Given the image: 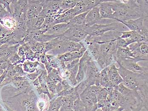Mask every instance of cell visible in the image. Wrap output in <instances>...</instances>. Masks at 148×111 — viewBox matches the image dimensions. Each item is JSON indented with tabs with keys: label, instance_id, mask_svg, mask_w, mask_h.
<instances>
[{
	"label": "cell",
	"instance_id": "cell-1",
	"mask_svg": "<svg viewBox=\"0 0 148 111\" xmlns=\"http://www.w3.org/2000/svg\"><path fill=\"white\" fill-rule=\"evenodd\" d=\"M118 65L119 72L123 80L122 83L126 88L134 92L148 89V74L135 73Z\"/></svg>",
	"mask_w": 148,
	"mask_h": 111
},
{
	"label": "cell",
	"instance_id": "cell-2",
	"mask_svg": "<svg viewBox=\"0 0 148 111\" xmlns=\"http://www.w3.org/2000/svg\"><path fill=\"white\" fill-rule=\"evenodd\" d=\"M116 40H113L100 45V53L96 61L100 70L116 64Z\"/></svg>",
	"mask_w": 148,
	"mask_h": 111
},
{
	"label": "cell",
	"instance_id": "cell-3",
	"mask_svg": "<svg viewBox=\"0 0 148 111\" xmlns=\"http://www.w3.org/2000/svg\"><path fill=\"white\" fill-rule=\"evenodd\" d=\"M88 27L86 24L81 26L69 24V28L62 35L67 40L80 43L88 35Z\"/></svg>",
	"mask_w": 148,
	"mask_h": 111
},
{
	"label": "cell",
	"instance_id": "cell-4",
	"mask_svg": "<svg viewBox=\"0 0 148 111\" xmlns=\"http://www.w3.org/2000/svg\"><path fill=\"white\" fill-rule=\"evenodd\" d=\"M115 90L118 91L124 96L125 100L124 108L125 110L132 111L139 103L137 94L132 90L126 88L122 83L114 88Z\"/></svg>",
	"mask_w": 148,
	"mask_h": 111
},
{
	"label": "cell",
	"instance_id": "cell-5",
	"mask_svg": "<svg viewBox=\"0 0 148 111\" xmlns=\"http://www.w3.org/2000/svg\"><path fill=\"white\" fill-rule=\"evenodd\" d=\"M148 59L135 58L129 59H125L122 61L116 62L118 65H120L126 69L130 71L140 73V74H148V68L140 66L138 64V62L141 61H147Z\"/></svg>",
	"mask_w": 148,
	"mask_h": 111
},
{
	"label": "cell",
	"instance_id": "cell-6",
	"mask_svg": "<svg viewBox=\"0 0 148 111\" xmlns=\"http://www.w3.org/2000/svg\"><path fill=\"white\" fill-rule=\"evenodd\" d=\"M96 61L93 59L87 61V66L86 72L85 79L87 80L89 87L93 85L99 86L100 72Z\"/></svg>",
	"mask_w": 148,
	"mask_h": 111
},
{
	"label": "cell",
	"instance_id": "cell-7",
	"mask_svg": "<svg viewBox=\"0 0 148 111\" xmlns=\"http://www.w3.org/2000/svg\"><path fill=\"white\" fill-rule=\"evenodd\" d=\"M119 22L116 21L108 24H95L88 26L87 29L88 35L102 36L107 32L117 30L119 27Z\"/></svg>",
	"mask_w": 148,
	"mask_h": 111
},
{
	"label": "cell",
	"instance_id": "cell-8",
	"mask_svg": "<svg viewBox=\"0 0 148 111\" xmlns=\"http://www.w3.org/2000/svg\"><path fill=\"white\" fill-rule=\"evenodd\" d=\"M42 7L39 16L45 17L58 13L62 7V0H46L42 1Z\"/></svg>",
	"mask_w": 148,
	"mask_h": 111
},
{
	"label": "cell",
	"instance_id": "cell-9",
	"mask_svg": "<svg viewBox=\"0 0 148 111\" xmlns=\"http://www.w3.org/2000/svg\"><path fill=\"white\" fill-rule=\"evenodd\" d=\"M42 1H28V5L23 16L26 21L39 16L42 10Z\"/></svg>",
	"mask_w": 148,
	"mask_h": 111
},
{
	"label": "cell",
	"instance_id": "cell-10",
	"mask_svg": "<svg viewBox=\"0 0 148 111\" xmlns=\"http://www.w3.org/2000/svg\"><path fill=\"white\" fill-rule=\"evenodd\" d=\"M56 37L53 36L46 34L40 30H36L28 33L21 42L26 43L33 40L38 43H46L51 41Z\"/></svg>",
	"mask_w": 148,
	"mask_h": 111
},
{
	"label": "cell",
	"instance_id": "cell-11",
	"mask_svg": "<svg viewBox=\"0 0 148 111\" xmlns=\"http://www.w3.org/2000/svg\"><path fill=\"white\" fill-rule=\"evenodd\" d=\"M20 44L15 45L12 43L3 45L0 47V61H7L14 54L17 53Z\"/></svg>",
	"mask_w": 148,
	"mask_h": 111
},
{
	"label": "cell",
	"instance_id": "cell-12",
	"mask_svg": "<svg viewBox=\"0 0 148 111\" xmlns=\"http://www.w3.org/2000/svg\"><path fill=\"white\" fill-rule=\"evenodd\" d=\"M28 5V1H12L11 4L12 14L15 19L20 18L25 12Z\"/></svg>",
	"mask_w": 148,
	"mask_h": 111
},
{
	"label": "cell",
	"instance_id": "cell-13",
	"mask_svg": "<svg viewBox=\"0 0 148 111\" xmlns=\"http://www.w3.org/2000/svg\"><path fill=\"white\" fill-rule=\"evenodd\" d=\"M147 20L148 19H145L142 17H140L136 20H128L124 22H121L120 23L125 26L130 31L139 32L145 25H148Z\"/></svg>",
	"mask_w": 148,
	"mask_h": 111
},
{
	"label": "cell",
	"instance_id": "cell-14",
	"mask_svg": "<svg viewBox=\"0 0 148 111\" xmlns=\"http://www.w3.org/2000/svg\"><path fill=\"white\" fill-rule=\"evenodd\" d=\"M110 1H104L99 5V14L101 19L114 20V12L112 9Z\"/></svg>",
	"mask_w": 148,
	"mask_h": 111
},
{
	"label": "cell",
	"instance_id": "cell-15",
	"mask_svg": "<svg viewBox=\"0 0 148 111\" xmlns=\"http://www.w3.org/2000/svg\"><path fill=\"white\" fill-rule=\"evenodd\" d=\"M108 75L110 81L114 88L122 83L123 80L119 72L116 64L108 67Z\"/></svg>",
	"mask_w": 148,
	"mask_h": 111
},
{
	"label": "cell",
	"instance_id": "cell-16",
	"mask_svg": "<svg viewBox=\"0 0 148 111\" xmlns=\"http://www.w3.org/2000/svg\"><path fill=\"white\" fill-rule=\"evenodd\" d=\"M101 18L99 13V5L88 11L86 16L84 24L88 26H91L95 24H99Z\"/></svg>",
	"mask_w": 148,
	"mask_h": 111
},
{
	"label": "cell",
	"instance_id": "cell-17",
	"mask_svg": "<svg viewBox=\"0 0 148 111\" xmlns=\"http://www.w3.org/2000/svg\"><path fill=\"white\" fill-rule=\"evenodd\" d=\"M87 88L80 94V100L84 103L86 111H95L98 109L97 105L88 96L87 93Z\"/></svg>",
	"mask_w": 148,
	"mask_h": 111
},
{
	"label": "cell",
	"instance_id": "cell-18",
	"mask_svg": "<svg viewBox=\"0 0 148 111\" xmlns=\"http://www.w3.org/2000/svg\"><path fill=\"white\" fill-rule=\"evenodd\" d=\"M69 23H58L52 26L45 34L57 37L63 34L69 28Z\"/></svg>",
	"mask_w": 148,
	"mask_h": 111
},
{
	"label": "cell",
	"instance_id": "cell-19",
	"mask_svg": "<svg viewBox=\"0 0 148 111\" xmlns=\"http://www.w3.org/2000/svg\"><path fill=\"white\" fill-rule=\"evenodd\" d=\"M45 17L38 16L34 19L26 21L27 32L29 33L36 30H39L44 22Z\"/></svg>",
	"mask_w": 148,
	"mask_h": 111
},
{
	"label": "cell",
	"instance_id": "cell-20",
	"mask_svg": "<svg viewBox=\"0 0 148 111\" xmlns=\"http://www.w3.org/2000/svg\"><path fill=\"white\" fill-rule=\"evenodd\" d=\"M99 86L102 88L107 89L108 90L114 88L108 78V67L100 71Z\"/></svg>",
	"mask_w": 148,
	"mask_h": 111
},
{
	"label": "cell",
	"instance_id": "cell-21",
	"mask_svg": "<svg viewBox=\"0 0 148 111\" xmlns=\"http://www.w3.org/2000/svg\"><path fill=\"white\" fill-rule=\"evenodd\" d=\"M135 58L128 47L126 48H118L116 53V62L129 59Z\"/></svg>",
	"mask_w": 148,
	"mask_h": 111
},
{
	"label": "cell",
	"instance_id": "cell-22",
	"mask_svg": "<svg viewBox=\"0 0 148 111\" xmlns=\"http://www.w3.org/2000/svg\"><path fill=\"white\" fill-rule=\"evenodd\" d=\"M41 63L38 61L25 60L22 64L23 70L26 73H33L40 68Z\"/></svg>",
	"mask_w": 148,
	"mask_h": 111
},
{
	"label": "cell",
	"instance_id": "cell-23",
	"mask_svg": "<svg viewBox=\"0 0 148 111\" xmlns=\"http://www.w3.org/2000/svg\"><path fill=\"white\" fill-rule=\"evenodd\" d=\"M86 47L93 60L96 61L100 53V45L96 42H92L87 45Z\"/></svg>",
	"mask_w": 148,
	"mask_h": 111
},
{
	"label": "cell",
	"instance_id": "cell-24",
	"mask_svg": "<svg viewBox=\"0 0 148 111\" xmlns=\"http://www.w3.org/2000/svg\"><path fill=\"white\" fill-rule=\"evenodd\" d=\"M16 23V19L12 15L1 20L0 25L5 29L13 31L15 28Z\"/></svg>",
	"mask_w": 148,
	"mask_h": 111
},
{
	"label": "cell",
	"instance_id": "cell-25",
	"mask_svg": "<svg viewBox=\"0 0 148 111\" xmlns=\"http://www.w3.org/2000/svg\"><path fill=\"white\" fill-rule=\"evenodd\" d=\"M79 0H62V7L57 14H61L74 8Z\"/></svg>",
	"mask_w": 148,
	"mask_h": 111
},
{
	"label": "cell",
	"instance_id": "cell-26",
	"mask_svg": "<svg viewBox=\"0 0 148 111\" xmlns=\"http://www.w3.org/2000/svg\"><path fill=\"white\" fill-rule=\"evenodd\" d=\"M108 101L109 102L111 101H114L118 103L120 106H121L124 108L125 103V100L124 96L118 91L115 89H114L113 90L111 98Z\"/></svg>",
	"mask_w": 148,
	"mask_h": 111
},
{
	"label": "cell",
	"instance_id": "cell-27",
	"mask_svg": "<svg viewBox=\"0 0 148 111\" xmlns=\"http://www.w3.org/2000/svg\"><path fill=\"white\" fill-rule=\"evenodd\" d=\"M88 0H81L78 1L75 6L74 7L75 10L76 12L77 15L89 11L88 10L87 6Z\"/></svg>",
	"mask_w": 148,
	"mask_h": 111
},
{
	"label": "cell",
	"instance_id": "cell-28",
	"mask_svg": "<svg viewBox=\"0 0 148 111\" xmlns=\"http://www.w3.org/2000/svg\"><path fill=\"white\" fill-rule=\"evenodd\" d=\"M47 79L56 84L62 83L63 80L60 77L57 70L55 69H53V70L47 74Z\"/></svg>",
	"mask_w": 148,
	"mask_h": 111
},
{
	"label": "cell",
	"instance_id": "cell-29",
	"mask_svg": "<svg viewBox=\"0 0 148 111\" xmlns=\"http://www.w3.org/2000/svg\"><path fill=\"white\" fill-rule=\"evenodd\" d=\"M84 46L81 42H74L67 40L66 42V52H73L80 50Z\"/></svg>",
	"mask_w": 148,
	"mask_h": 111
},
{
	"label": "cell",
	"instance_id": "cell-30",
	"mask_svg": "<svg viewBox=\"0 0 148 111\" xmlns=\"http://www.w3.org/2000/svg\"><path fill=\"white\" fill-rule=\"evenodd\" d=\"M88 12L77 15L71 20L69 23L72 25L81 26L84 24L85 20Z\"/></svg>",
	"mask_w": 148,
	"mask_h": 111
},
{
	"label": "cell",
	"instance_id": "cell-31",
	"mask_svg": "<svg viewBox=\"0 0 148 111\" xmlns=\"http://www.w3.org/2000/svg\"><path fill=\"white\" fill-rule=\"evenodd\" d=\"M57 58L61 62H66L73 61L75 59H78L76 54L75 52H69L63 54L56 56Z\"/></svg>",
	"mask_w": 148,
	"mask_h": 111
},
{
	"label": "cell",
	"instance_id": "cell-32",
	"mask_svg": "<svg viewBox=\"0 0 148 111\" xmlns=\"http://www.w3.org/2000/svg\"><path fill=\"white\" fill-rule=\"evenodd\" d=\"M89 87V84L87 80L85 79L83 81L77 84V85L75 87V90L76 93L80 95V94L84 92L85 89Z\"/></svg>",
	"mask_w": 148,
	"mask_h": 111
},
{
	"label": "cell",
	"instance_id": "cell-33",
	"mask_svg": "<svg viewBox=\"0 0 148 111\" xmlns=\"http://www.w3.org/2000/svg\"><path fill=\"white\" fill-rule=\"evenodd\" d=\"M72 110L73 111H86L84 105L80 100V97L74 102Z\"/></svg>",
	"mask_w": 148,
	"mask_h": 111
},
{
	"label": "cell",
	"instance_id": "cell-34",
	"mask_svg": "<svg viewBox=\"0 0 148 111\" xmlns=\"http://www.w3.org/2000/svg\"><path fill=\"white\" fill-rule=\"evenodd\" d=\"M49 106V103H47V100L42 99L38 100L36 103V106L39 111H47Z\"/></svg>",
	"mask_w": 148,
	"mask_h": 111
},
{
	"label": "cell",
	"instance_id": "cell-35",
	"mask_svg": "<svg viewBox=\"0 0 148 111\" xmlns=\"http://www.w3.org/2000/svg\"><path fill=\"white\" fill-rule=\"evenodd\" d=\"M9 61L12 65L14 66L20 65V64H23V63L25 61L22 58L18 55L17 53L14 54V55L11 57L9 59Z\"/></svg>",
	"mask_w": 148,
	"mask_h": 111
},
{
	"label": "cell",
	"instance_id": "cell-36",
	"mask_svg": "<svg viewBox=\"0 0 148 111\" xmlns=\"http://www.w3.org/2000/svg\"><path fill=\"white\" fill-rule=\"evenodd\" d=\"M108 95V90L105 88H102L96 94L98 101L106 100Z\"/></svg>",
	"mask_w": 148,
	"mask_h": 111
},
{
	"label": "cell",
	"instance_id": "cell-37",
	"mask_svg": "<svg viewBox=\"0 0 148 111\" xmlns=\"http://www.w3.org/2000/svg\"><path fill=\"white\" fill-rule=\"evenodd\" d=\"M49 63L53 69H58V68H60L62 65V62L58 60L56 56H53L52 57V59Z\"/></svg>",
	"mask_w": 148,
	"mask_h": 111
},
{
	"label": "cell",
	"instance_id": "cell-38",
	"mask_svg": "<svg viewBox=\"0 0 148 111\" xmlns=\"http://www.w3.org/2000/svg\"><path fill=\"white\" fill-rule=\"evenodd\" d=\"M139 50L140 53L143 57L148 58V43L140 42V45Z\"/></svg>",
	"mask_w": 148,
	"mask_h": 111
},
{
	"label": "cell",
	"instance_id": "cell-39",
	"mask_svg": "<svg viewBox=\"0 0 148 111\" xmlns=\"http://www.w3.org/2000/svg\"><path fill=\"white\" fill-rule=\"evenodd\" d=\"M129 45L126 39L119 37L116 40L117 48H126Z\"/></svg>",
	"mask_w": 148,
	"mask_h": 111
},
{
	"label": "cell",
	"instance_id": "cell-40",
	"mask_svg": "<svg viewBox=\"0 0 148 111\" xmlns=\"http://www.w3.org/2000/svg\"><path fill=\"white\" fill-rule=\"evenodd\" d=\"M12 2V1H0V4L3 6V8L9 12L10 13L12 14L11 9V4Z\"/></svg>",
	"mask_w": 148,
	"mask_h": 111
},
{
	"label": "cell",
	"instance_id": "cell-41",
	"mask_svg": "<svg viewBox=\"0 0 148 111\" xmlns=\"http://www.w3.org/2000/svg\"><path fill=\"white\" fill-rule=\"evenodd\" d=\"M12 14L7 11L3 6L0 4V21L3 19V18H6V17L9 16H12Z\"/></svg>",
	"mask_w": 148,
	"mask_h": 111
},
{
	"label": "cell",
	"instance_id": "cell-42",
	"mask_svg": "<svg viewBox=\"0 0 148 111\" xmlns=\"http://www.w3.org/2000/svg\"><path fill=\"white\" fill-rule=\"evenodd\" d=\"M102 88V87H100V86H98L96 85H93L88 87V90L91 93L97 94L98 92L100 90V89Z\"/></svg>",
	"mask_w": 148,
	"mask_h": 111
},
{
	"label": "cell",
	"instance_id": "cell-43",
	"mask_svg": "<svg viewBox=\"0 0 148 111\" xmlns=\"http://www.w3.org/2000/svg\"><path fill=\"white\" fill-rule=\"evenodd\" d=\"M17 53L18 55L20 56L21 58H22L25 61L26 60L25 57V51L24 48L23 46L20 45V46L18 48Z\"/></svg>",
	"mask_w": 148,
	"mask_h": 111
},
{
	"label": "cell",
	"instance_id": "cell-44",
	"mask_svg": "<svg viewBox=\"0 0 148 111\" xmlns=\"http://www.w3.org/2000/svg\"><path fill=\"white\" fill-rule=\"evenodd\" d=\"M53 45L51 41L45 43V54H46L47 52L53 50Z\"/></svg>",
	"mask_w": 148,
	"mask_h": 111
},
{
	"label": "cell",
	"instance_id": "cell-45",
	"mask_svg": "<svg viewBox=\"0 0 148 111\" xmlns=\"http://www.w3.org/2000/svg\"><path fill=\"white\" fill-rule=\"evenodd\" d=\"M13 31L12 30H9L5 29V28L1 26L0 25V37L6 35L7 34L10 33Z\"/></svg>",
	"mask_w": 148,
	"mask_h": 111
},
{
	"label": "cell",
	"instance_id": "cell-46",
	"mask_svg": "<svg viewBox=\"0 0 148 111\" xmlns=\"http://www.w3.org/2000/svg\"><path fill=\"white\" fill-rule=\"evenodd\" d=\"M32 85L36 89H37L41 87V85H40V81H39L38 78L32 81Z\"/></svg>",
	"mask_w": 148,
	"mask_h": 111
},
{
	"label": "cell",
	"instance_id": "cell-47",
	"mask_svg": "<svg viewBox=\"0 0 148 111\" xmlns=\"http://www.w3.org/2000/svg\"><path fill=\"white\" fill-rule=\"evenodd\" d=\"M144 108V106L140 103H139L135 108L132 110V111H141Z\"/></svg>",
	"mask_w": 148,
	"mask_h": 111
},
{
	"label": "cell",
	"instance_id": "cell-48",
	"mask_svg": "<svg viewBox=\"0 0 148 111\" xmlns=\"http://www.w3.org/2000/svg\"><path fill=\"white\" fill-rule=\"evenodd\" d=\"M6 73H7V70H5L4 72H3V73L2 75L0 77V88H1V85L2 83L3 82L4 79H5Z\"/></svg>",
	"mask_w": 148,
	"mask_h": 111
},
{
	"label": "cell",
	"instance_id": "cell-49",
	"mask_svg": "<svg viewBox=\"0 0 148 111\" xmlns=\"http://www.w3.org/2000/svg\"><path fill=\"white\" fill-rule=\"evenodd\" d=\"M59 111H73L72 110V109H67V108H65L62 106V107L60 108V110Z\"/></svg>",
	"mask_w": 148,
	"mask_h": 111
},
{
	"label": "cell",
	"instance_id": "cell-50",
	"mask_svg": "<svg viewBox=\"0 0 148 111\" xmlns=\"http://www.w3.org/2000/svg\"><path fill=\"white\" fill-rule=\"evenodd\" d=\"M125 110L124 108H123V107H121V106H120V107H118V108H116V109H115V110H114L113 111H123Z\"/></svg>",
	"mask_w": 148,
	"mask_h": 111
},
{
	"label": "cell",
	"instance_id": "cell-51",
	"mask_svg": "<svg viewBox=\"0 0 148 111\" xmlns=\"http://www.w3.org/2000/svg\"><path fill=\"white\" fill-rule=\"evenodd\" d=\"M4 70L2 69V68L0 67V77L2 75L3 73L4 72Z\"/></svg>",
	"mask_w": 148,
	"mask_h": 111
},
{
	"label": "cell",
	"instance_id": "cell-52",
	"mask_svg": "<svg viewBox=\"0 0 148 111\" xmlns=\"http://www.w3.org/2000/svg\"><path fill=\"white\" fill-rule=\"evenodd\" d=\"M95 111H103L102 110H101V109H97Z\"/></svg>",
	"mask_w": 148,
	"mask_h": 111
},
{
	"label": "cell",
	"instance_id": "cell-53",
	"mask_svg": "<svg viewBox=\"0 0 148 111\" xmlns=\"http://www.w3.org/2000/svg\"><path fill=\"white\" fill-rule=\"evenodd\" d=\"M126 111V110H124V111Z\"/></svg>",
	"mask_w": 148,
	"mask_h": 111
}]
</instances>
